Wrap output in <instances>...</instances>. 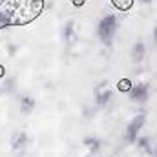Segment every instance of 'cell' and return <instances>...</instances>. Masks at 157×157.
I'll return each mask as SVG.
<instances>
[{
  "label": "cell",
  "instance_id": "3",
  "mask_svg": "<svg viewBox=\"0 0 157 157\" xmlns=\"http://www.w3.org/2000/svg\"><path fill=\"white\" fill-rule=\"evenodd\" d=\"M143 122H144V115H143V113L137 115L135 119H132V122H130L128 128H126V141H130V143L137 141V132L141 130Z\"/></svg>",
  "mask_w": 157,
  "mask_h": 157
},
{
  "label": "cell",
  "instance_id": "7",
  "mask_svg": "<svg viewBox=\"0 0 157 157\" xmlns=\"http://www.w3.org/2000/svg\"><path fill=\"white\" fill-rule=\"evenodd\" d=\"M18 102H20V110L24 112V113H29L33 108H35V99L33 97H29V95H20V99H18Z\"/></svg>",
  "mask_w": 157,
  "mask_h": 157
},
{
  "label": "cell",
  "instance_id": "11",
  "mask_svg": "<svg viewBox=\"0 0 157 157\" xmlns=\"http://www.w3.org/2000/svg\"><path fill=\"white\" fill-rule=\"evenodd\" d=\"M132 88H133L132 78H122V80H119L117 82V90L121 91V93H130Z\"/></svg>",
  "mask_w": 157,
  "mask_h": 157
},
{
  "label": "cell",
  "instance_id": "14",
  "mask_svg": "<svg viewBox=\"0 0 157 157\" xmlns=\"http://www.w3.org/2000/svg\"><path fill=\"white\" fill-rule=\"evenodd\" d=\"M6 77V68H4V64H0V78Z\"/></svg>",
  "mask_w": 157,
  "mask_h": 157
},
{
  "label": "cell",
  "instance_id": "1",
  "mask_svg": "<svg viewBox=\"0 0 157 157\" xmlns=\"http://www.w3.org/2000/svg\"><path fill=\"white\" fill-rule=\"evenodd\" d=\"M44 0H0V29L9 26H26L39 18Z\"/></svg>",
  "mask_w": 157,
  "mask_h": 157
},
{
  "label": "cell",
  "instance_id": "12",
  "mask_svg": "<svg viewBox=\"0 0 157 157\" xmlns=\"http://www.w3.org/2000/svg\"><path fill=\"white\" fill-rule=\"evenodd\" d=\"M137 146H139L141 150H144V152H152V146H150V139H148V137L137 139Z\"/></svg>",
  "mask_w": 157,
  "mask_h": 157
},
{
  "label": "cell",
  "instance_id": "2",
  "mask_svg": "<svg viewBox=\"0 0 157 157\" xmlns=\"http://www.w3.org/2000/svg\"><path fill=\"white\" fill-rule=\"evenodd\" d=\"M117 17L115 15H106L101 22H99V29H97V33H99V39L102 40L106 46H110L112 44V40L115 37V31H117Z\"/></svg>",
  "mask_w": 157,
  "mask_h": 157
},
{
  "label": "cell",
  "instance_id": "4",
  "mask_svg": "<svg viewBox=\"0 0 157 157\" xmlns=\"http://www.w3.org/2000/svg\"><path fill=\"white\" fill-rule=\"evenodd\" d=\"M130 97L133 101H144L148 97V84L146 82H137L133 84V88L130 90Z\"/></svg>",
  "mask_w": 157,
  "mask_h": 157
},
{
  "label": "cell",
  "instance_id": "13",
  "mask_svg": "<svg viewBox=\"0 0 157 157\" xmlns=\"http://www.w3.org/2000/svg\"><path fill=\"white\" fill-rule=\"evenodd\" d=\"M86 4V0H71V6H75V7H82Z\"/></svg>",
  "mask_w": 157,
  "mask_h": 157
},
{
  "label": "cell",
  "instance_id": "16",
  "mask_svg": "<svg viewBox=\"0 0 157 157\" xmlns=\"http://www.w3.org/2000/svg\"><path fill=\"white\" fill-rule=\"evenodd\" d=\"M155 155H157V152H155Z\"/></svg>",
  "mask_w": 157,
  "mask_h": 157
},
{
  "label": "cell",
  "instance_id": "5",
  "mask_svg": "<svg viewBox=\"0 0 157 157\" xmlns=\"http://www.w3.org/2000/svg\"><path fill=\"white\" fill-rule=\"evenodd\" d=\"M108 101H110V84H102L95 91V102H97V106L104 108L108 104Z\"/></svg>",
  "mask_w": 157,
  "mask_h": 157
},
{
  "label": "cell",
  "instance_id": "6",
  "mask_svg": "<svg viewBox=\"0 0 157 157\" xmlns=\"http://www.w3.org/2000/svg\"><path fill=\"white\" fill-rule=\"evenodd\" d=\"M26 143H28V137H26L24 132H15V133H13V137H11V146H13L15 152H20V150L26 146Z\"/></svg>",
  "mask_w": 157,
  "mask_h": 157
},
{
  "label": "cell",
  "instance_id": "10",
  "mask_svg": "<svg viewBox=\"0 0 157 157\" xmlns=\"http://www.w3.org/2000/svg\"><path fill=\"white\" fill-rule=\"evenodd\" d=\"M84 144L88 146V150H90L91 154H97L99 148H101V143H99L95 137H86V139H84Z\"/></svg>",
  "mask_w": 157,
  "mask_h": 157
},
{
  "label": "cell",
  "instance_id": "8",
  "mask_svg": "<svg viewBox=\"0 0 157 157\" xmlns=\"http://www.w3.org/2000/svg\"><path fill=\"white\" fill-rule=\"evenodd\" d=\"M144 44L143 42H137L135 46H133V49H132V59H133V62H141L143 60V57H144Z\"/></svg>",
  "mask_w": 157,
  "mask_h": 157
},
{
  "label": "cell",
  "instance_id": "9",
  "mask_svg": "<svg viewBox=\"0 0 157 157\" xmlns=\"http://www.w3.org/2000/svg\"><path fill=\"white\" fill-rule=\"evenodd\" d=\"M135 0H112V6H115L119 11H130L133 7Z\"/></svg>",
  "mask_w": 157,
  "mask_h": 157
},
{
  "label": "cell",
  "instance_id": "15",
  "mask_svg": "<svg viewBox=\"0 0 157 157\" xmlns=\"http://www.w3.org/2000/svg\"><path fill=\"white\" fill-rule=\"evenodd\" d=\"M154 42H155V46H157V28H155V31H154Z\"/></svg>",
  "mask_w": 157,
  "mask_h": 157
}]
</instances>
